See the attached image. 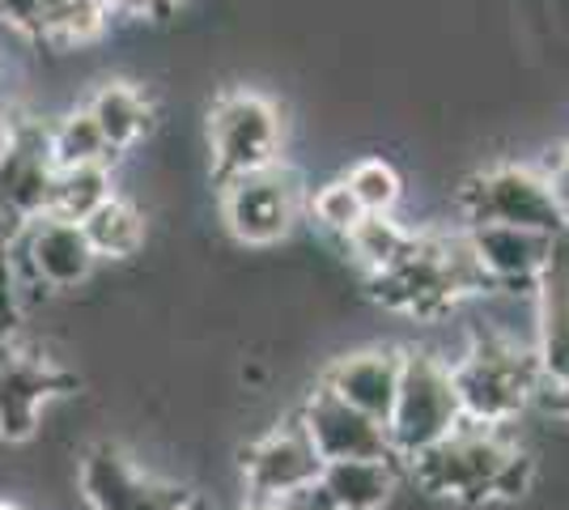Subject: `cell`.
<instances>
[{"mask_svg":"<svg viewBox=\"0 0 569 510\" xmlns=\"http://www.w3.org/2000/svg\"><path fill=\"white\" fill-rule=\"evenodd\" d=\"M451 374L463 421L489 426V430H510V421H519L545 388L531 340L493 332V328H476L463 353L451 358Z\"/></svg>","mask_w":569,"mask_h":510,"instance_id":"cell-1","label":"cell"},{"mask_svg":"<svg viewBox=\"0 0 569 510\" xmlns=\"http://www.w3.org/2000/svg\"><path fill=\"white\" fill-rule=\"evenodd\" d=\"M463 426L459 409V391H455L451 358L426 349V344H403L400 366V391L387 417V442L391 456L408 463L412 456L429 451L433 442H442Z\"/></svg>","mask_w":569,"mask_h":510,"instance_id":"cell-2","label":"cell"},{"mask_svg":"<svg viewBox=\"0 0 569 510\" xmlns=\"http://www.w3.org/2000/svg\"><path fill=\"white\" fill-rule=\"evenodd\" d=\"M510 451H515V438L506 430L463 421L455 434L403 463V481H412L429 498H447L455 507H485L493 502V486Z\"/></svg>","mask_w":569,"mask_h":510,"instance_id":"cell-3","label":"cell"},{"mask_svg":"<svg viewBox=\"0 0 569 510\" xmlns=\"http://www.w3.org/2000/svg\"><path fill=\"white\" fill-rule=\"evenodd\" d=\"M459 209L468 226H519L540 234H566L569 218L548 188V174L527 162H498L459 183Z\"/></svg>","mask_w":569,"mask_h":510,"instance_id":"cell-4","label":"cell"},{"mask_svg":"<svg viewBox=\"0 0 569 510\" xmlns=\"http://www.w3.org/2000/svg\"><path fill=\"white\" fill-rule=\"evenodd\" d=\"M284 120L281 107L260 90H226L209 107V158L217 183L256 174L281 162Z\"/></svg>","mask_w":569,"mask_h":510,"instance_id":"cell-5","label":"cell"},{"mask_svg":"<svg viewBox=\"0 0 569 510\" xmlns=\"http://www.w3.org/2000/svg\"><path fill=\"white\" fill-rule=\"evenodd\" d=\"M302 204H307L302 174L284 162L221 183V221L242 247L284 243L302 218Z\"/></svg>","mask_w":569,"mask_h":510,"instance_id":"cell-6","label":"cell"},{"mask_svg":"<svg viewBox=\"0 0 569 510\" xmlns=\"http://www.w3.org/2000/svg\"><path fill=\"white\" fill-rule=\"evenodd\" d=\"M77 481L90 510H196V493L188 486L162 481L119 442H94L81 456Z\"/></svg>","mask_w":569,"mask_h":510,"instance_id":"cell-7","label":"cell"},{"mask_svg":"<svg viewBox=\"0 0 569 510\" xmlns=\"http://www.w3.org/2000/svg\"><path fill=\"white\" fill-rule=\"evenodd\" d=\"M319 472H323V460L298 417L268 426L242 451V486L256 502H307Z\"/></svg>","mask_w":569,"mask_h":510,"instance_id":"cell-8","label":"cell"},{"mask_svg":"<svg viewBox=\"0 0 569 510\" xmlns=\"http://www.w3.org/2000/svg\"><path fill=\"white\" fill-rule=\"evenodd\" d=\"M77 374L56 366L34 349L4 344L0 349V438L4 442H30L43 426L51 400L69 396Z\"/></svg>","mask_w":569,"mask_h":510,"instance_id":"cell-9","label":"cell"},{"mask_svg":"<svg viewBox=\"0 0 569 510\" xmlns=\"http://www.w3.org/2000/svg\"><path fill=\"white\" fill-rule=\"evenodd\" d=\"M298 421L307 438L315 442L319 460L336 463V460H387L391 456V442H387V426L375 421V417L357 413L353 404H345L340 396H332L328 388L307 391V400L298 404ZM396 460V456H391Z\"/></svg>","mask_w":569,"mask_h":510,"instance_id":"cell-10","label":"cell"},{"mask_svg":"<svg viewBox=\"0 0 569 510\" xmlns=\"http://www.w3.org/2000/svg\"><path fill=\"white\" fill-rule=\"evenodd\" d=\"M18 251H22L26 272L48 286V290H81L98 268V256L81 221H64V218H34L30 226H22L18 234Z\"/></svg>","mask_w":569,"mask_h":510,"instance_id":"cell-11","label":"cell"},{"mask_svg":"<svg viewBox=\"0 0 569 510\" xmlns=\"http://www.w3.org/2000/svg\"><path fill=\"white\" fill-rule=\"evenodd\" d=\"M400 366L403 344H361V349H349L323 366L319 388H328L345 404H353L357 413L387 426L396 391H400Z\"/></svg>","mask_w":569,"mask_h":510,"instance_id":"cell-12","label":"cell"},{"mask_svg":"<svg viewBox=\"0 0 569 510\" xmlns=\"http://www.w3.org/2000/svg\"><path fill=\"white\" fill-rule=\"evenodd\" d=\"M468 243L493 293H531L557 239L519 226H468Z\"/></svg>","mask_w":569,"mask_h":510,"instance_id":"cell-13","label":"cell"},{"mask_svg":"<svg viewBox=\"0 0 569 510\" xmlns=\"http://www.w3.org/2000/svg\"><path fill=\"white\" fill-rule=\"evenodd\" d=\"M531 349L545 383L569 370V230L557 234L552 256L531 290Z\"/></svg>","mask_w":569,"mask_h":510,"instance_id":"cell-14","label":"cell"},{"mask_svg":"<svg viewBox=\"0 0 569 510\" xmlns=\"http://www.w3.org/2000/svg\"><path fill=\"white\" fill-rule=\"evenodd\" d=\"M403 489L400 460H336L323 463L302 510H391Z\"/></svg>","mask_w":569,"mask_h":510,"instance_id":"cell-15","label":"cell"},{"mask_svg":"<svg viewBox=\"0 0 569 510\" xmlns=\"http://www.w3.org/2000/svg\"><path fill=\"white\" fill-rule=\"evenodd\" d=\"M56 167L48 158V137L34 128H18V146L0 162V221L22 234V226L48 213Z\"/></svg>","mask_w":569,"mask_h":510,"instance_id":"cell-16","label":"cell"},{"mask_svg":"<svg viewBox=\"0 0 569 510\" xmlns=\"http://www.w3.org/2000/svg\"><path fill=\"white\" fill-rule=\"evenodd\" d=\"M86 116L94 120L102 132V141L111 149V158L128 153L132 146H141L153 128V102L137 81L123 77H107L94 94L86 98Z\"/></svg>","mask_w":569,"mask_h":510,"instance_id":"cell-17","label":"cell"},{"mask_svg":"<svg viewBox=\"0 0 569 510\" xmlns=\"http://www.w3.org/2000/svg\"><path fill=\"white\" fill-rule=\"evenodd\" d=\"M81 230H86V239H90L98 260H132L144 247V239H149L144 209L119 192L81 221Z\"/></svg>","mask_w":569,"mask_h":510,"instance_id":"cell-18","label":"cell"},{"mask_svg":"<svg viewBox=\"0 0 569 510\" xmlns=\"http://www.w3.org/2000/svg\"><path fill=\"white\" fill-rule=\"evenodd\" d=\"M412 239H417V230L391 221V213H387V218H382V213H366V218L357 221L353 230L340 239V247H345L349 260L375 281V277H382V272H391V268L400 264L403 256H408V247H412Z\"/></svg>","mask_w":569,"mask_h":510,"instance_id":"cell-19","label":"cell"},{"mask_svg":"<svg viewBox=\"0 0 569 510\" xmlns=\"http://www.w3.org/2000/svg\"><path fill=\"white\" fill-rule=\"evenodd\" d=\"M116 196V179L111 167H72L56 170L48 196V213L64 221H86L94 209H102Z\"/></svg>","mask_w":569,"mask_h":510,"instance_id":"cell-20","label":"cell"},{"mask_svg":"<svg viewBox=\"0 0 569 510\" xmlns=\"http://www.w3.org/2000/svg\"><path fill=\"white\" fill-rule=\"evenodd\" d=\"M43 137H48V158L56 170L111 167V149H107L102 132L94 128V120L86 116V107H77V111H69V116H60Z\"/></svg>","mask_w":569,"mask_h":510,"instance_id":"cell-21","label":"cell"},{"mask_svg":"<svg viewBox=\"0 0 569 510\" xmlns=\"http://www.w3.org/2000/svg\"><path fill=\"white\" fill-rule=\"evenodd\" d=\"M345 183L353 188L357 204H361L366 213H382V218L400 204V196H403L400 170L391 167L387 158H361V162H353V167L345 170Z\"/></svg>","mask_w":569,"mask_h":510,"instance_id":"cell-22","label":"cell"},{"mask_svg":"<svg viewBox=\"0 0 569 510\" xmlns=\"http://www.w3.org/2000/svg\"><path fill=\"white\" fill-rule=\"evenodd\" d=\"M69 4L72 0H0V22L30 43L56 48V34L69 18Z\"/></svg>","mask_w":569,"mask_h":510,"instance_id":"cell-23","label":"cell"},{"mask_svg":"<svg viewBox=\"0 0 569 510\" xmlns=\"http://www.w3.org/2000/svg\"><path fill=\"white\" fill-rule=\"evenodd\" d=\"M310 213H315V221H319L328 234H336V239H345L357 221L366 218V209L357 204V196H353V188L345 183V174H340V179H328L319 192L310 196Z\"/></svg>","mask_w":569,"mask_h":510,"instance_id":"cell-24","label":"cell"},{"mask_svg":"<svg viewBox=\"0 0 569 510\" xmlns=\"http://www.w3.org/2000/svg\"><path fill=\"white\" fill-rule=\"evenodd\" d=\"M536 400H545L548 409H552V413L569 426V370H566V374H557V379H548Z\"/></svg>","mask_w":569,"mask_h":510,"instance_id":"cell-25","label":"cell"},{"mask_svg":"<svg viewBox=\"0 0 569 510\" xmlns=\"http://www.w3.org/2000/svg\"><path fill=\"white\" fill-rule=\"evenodd\" d=\"M545 174H548V188H552V196H557V204H561V213L569 218V146L557 153V162H552Z\"/></svg>","mask_w":569,"mask_h":510,"instance_id":"cell-26","label":"cell"},{"mask_svg":"<svg viewBox=\"0 0 569 510\" xmlns=\"http://www.w3.org/2000/svg\"><path fill=\"white\" fill-rule=\"evenodd\" d=\"M13 146H18V123L9 120V116H0V162L13 153Z\"/></svg>","mask_w":569,"mask_h":510,"instance_id":"cell-27","label":"cell"},{"mask_svg":"<svg viewBox=\"0 0 569 510\" xmlns=\"http://www.w3.org/2000/svg\"><path fill=\"white\" fill-rule=\"evenodd\" d=\"M238 510H302V502H256V498H247Z\"/></svg>","mask_w":569,"mask_h":510,"instance_id":"cell-28","label":"cell"},{"mask_svg":"<svg viewBox=\"0 0 569 510\" xmlns=\"http://www.w3.org/2000/svg\"><path fill=\"white\" fill-rule=\"evenodd\" d=\"M0 510H22V507H13V502H9V498H0Z\"/></svg>","mask_w":569,"mask_h":510,"instance_id":"cell-29","label":"cell"}]
</instances>
